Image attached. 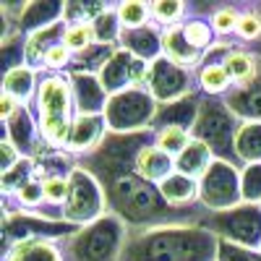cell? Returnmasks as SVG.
<instances>
[{
	"label": "cell",
	"mask_w": 261,
	"mask_h": 261,
	"mask_svg": "<svg viewBox=\"0 0 261 261\" xmlns=\"http://www.w3.org/2000/svg\"><path fill=\"white\" fill-rule=\"evenodd\" d=\"M65 0H29L16 18H13V29L18 34H34L39 29H47L53 24L65 21Z\"/></svg>",
	"instance_id": "15"
},
{
	"label": "cell",
	"mask_w": 261,
	"mask_h": 261,
	"mask_svg": "<svg viewBox=\"0 0 261 261\" xmlns=\"http://www.w3.org/2000/svg\"><path fill=\"white\" fill-rule=\"evenodd\" d=\"M186 16H188V6L180 3V0H154V3H151V21H154L160 29H170V27L183 24Z\"/></svg>",
	"instance_id": "36"
},
{
	"label": "cell",
	"mask_w": 261,
	"mask_h": 261,
	"mask_svg": "<svg viewBox=\"0 0 261 261\" xmlns=\"http://www.w3.org/2000/svg\"><path fill=\"white\" fill-rule=\"evenodd\" d=\"M199 204L206 212H227L238 204H243L241 167L232 162L214 160L212 167L199 180Z\"/></svg>",
	"instance_id": "11"
},
{
	"label": "cell",
	"mask_w": 261,
	"mask_h": 261,
	"mask_svg": "<svg viewBox=\"0 0 261 261\" xmlns=\"http://www.w3.org/2000/svg\"><path fill=\"white\" fill-rule=\"evenodd\" d=\"M172 172H175V160L170 154H165L160 146L149 144L139 154V162H136V175L139 178L154 183V186H162Z\"/></svg>",
	"instance_id": "23"
},
{
	"label": "cell",
	"mask_w": 261,
	"mask_h": 261,
	"mask_svg": "<svg viewBox=\"0 0 261 261\" xmlns=\"http://www.w3.org/2000/svg\"><path fill=\"white\" fill-rule=\"evenodd\" d=\"M146 89L157 99V105L183 99L193 92H199V86H196V71L180 68V65H175L172 60L160 58L154 63H149Z\"/></svg>",
	"instance_id": "12"
},
{
	"label": "cell",
	"mask_w": 261,
	"mask_h": 261,
	"mask_svg": "<svg viewBox=\"0 0 261 261\" xmlns=\"http://www.w3.org/2000/svg\"><path fill=\"white\" fill-rule=\"evenodd\" d=\"M162 58L172 60L180 68L188 71H199L204 63V53H199L196 47H191V42L183 34V24L162 29Z\"/></svg>",
	"instance_id": "21"
},
{
	"label": "cell",
	"mask_w": 261,
	"mask_h": 261,
	"mask_svg": "<svg viewBox=\"0 0 261 261\" xmlns=\"http://www.w3.org/2000/svg\"><path fill=\"white\" fill-rule=\"evenodd\" d=\"M217 261H261V251L220 241V248H217Z\"/></svg>",
	"instance_id": "42"
},
{
	"label": "cell",
	"mask_w": 261,
	"mask_h": 261,
	"mask_svg": "<svg viewBox=\"0 0 261 261\" xmlns=\"http://www.w3.org/2000/svg\"><path fill=\"white\" fill-rule=\"evenodd\" d=\"M39 89V71L32 65H18V68L3 73V94H11L24 107H34Z\"/></svg>",
	"instance_id": "22"
},
{
	"label": "cell",
	"mask_w": 261,
	"mask_h": 261,
	"mask_svg": "<svg viewBox=\"0 0 261 261\" xmlns=\"http://www.w3.org/2000/svg\"><path fill=\"white\" fill-rule=\"evenodd\" d=\"M76 115H105V107L110 94L105 92L99 76L94 73H68Z\"/></svg>",
	"instance_id": "17"
},
{
	"label": "cell",
	"mask_w": 261,
	"mask_h": 261,
	"mask_svg": "<svg viewBox=\"0 0 261 261\" xmlns=\"http://www.w3.org/2000/svg\"><path fill=\"white\" fill-rule=\"evenodd\" d=\"M212 162H214L212 149L199 139H191V144L175 157V172H183L193 180H201V175L212 167Z\"/></svg>",
	"instance_id": "27"
},
{
	"label": "cell",
	"mask_w": 261,
	"mask_h": 261,
	"mask_svg": "<svg viewBox=\"0 0 261 261\" xmlns=\"http://www.w3.org/2000/svg\"><path fill=\"white\" fill-rule=\"evenodd\" d=\"M146 76H149V65L141 63L139 58H134L128 50L118 47L113 53V58L107 60V65L99 73V81L105 86L107 94H118L125 89H136V86H144L146 89Z\"/></svg>",
	"instance_id": "13"
},
{
	"label": "cell",
	"mask_w": 261,
	"mask_h": 261,
	"mask_svg": "<svg viewBox=\"0 0 261 261\" xmlns=\"http://www.w3.org/2000/svg\"><path fill=\"white\" fill-rule=\"evenodd\" d=\"M65 29H68V24L65 21H60V24H53L47 29H39L34 34L27 37V65H32V68H42V60H45V55L63 42L65 37Z\"/></svg>",
	"instance_id": "26"
},
{
	"label": "cell",
	"mask_w": 261,
	"mask_h": 261,
	"mask_svg": "<svg viewBox=\"0 0 261 261\" xmlns=\"http://www.w3.org/2000/svg\"><path fill=\"white\" fill-rule=\"evenodd\" d=\"M201 102H204V94L193 92V94H188L183 99L160 105L154 125H151V128H154V130H160V128H186V130H193L196 118H199V110H201Z\"/></svg>",
	"instance_id": "18"
},
{
	"label": "cell",
	"mask_w": 261,
	"mask_h": 261,
	"mask_svg": "<svg viewBox=\"0 0 261 261\" xmlns=\"http://www.w3.org/2000/svg\"><path fill=\"white\" fill-rule=\"evenodd\" d=\"M160 193L165 201L175 209H196L199 204V180H193L183 172H172V175L160 186Z\"/></svg>",
	"instance_id": "25"
},
{
	"label": "cell",
	"mask_w": 261,
	"mask_h": 261,
	"mask_svg": "<svg viewBox=\"0 0 261 261\" xmlns=\"http://www.w3.org/2000/svg\"><path fill=\"white\" fill-rule=\"evenodd\" d=\"M209 24L217 34V39H227L232 34H238V24H241V11L235 6H217L209 16Z\"/></svg>",
	"instance_id": "38"
},
{
	"label": "cell",
	"mask_w": 261,
	"mask_h": 261,
	"mask_svg": "<svg viewBox=\"0 0 261 261\" xmlns=\"http://www.w3.org/2000/svg\"><path fill=\"white\" fill-rule=\"evenodd\" d=\"M123 50H128L134 58H139L141 63H154L162 58V29L157 24H149L141 29H128L120 37V45Z\"/></svg>",
	"instance_id": "20"
},
{
	"label": "cell",
	"mask_w": 261,
	"mask_h": 261,
	"mask_svg": "<svg viewBox=\"0 0 261 261\" xmlns=\"http://www.w3.org/2000/svg\"><path fill=\"white\" fill-rule=\"evenodd\" d=\"M220 238L204 225H160L128 230L120 261H217Z\"/></svg>",
	"instance_id": "2"
},
{
	"label": "cell",
	"mask_w": 261,
	"mask_h": 261,
	"mask_svg": "<svg viewBox=\"0 0 261 261\" xmlns=\"http://www.w3.org/2000/svg\"><path fill=\"white\" fill-rule=\"evenodd\" d=\"M241 188H243V201L261 204V165L241 167Z\"/></svg>",
	"instance_id": "41"
},
{
	"label": "cell",
	"mask_w": 261,
	"mask_h": 261,
	"mask_svg": "<svg viewBox=\"0 0 261 261\" xmlns=\"http://www.w3.org/2000/svg\"><path fill=\"white\" fill-rule=\"evenodd\" d=\"M128 238V225L107 212L97 222L79 227L60 243L63 261H120Z\"/></svg>",
	"instance_id": "5"
},
{
	"label": "cell",
	"mask_w": 261,
	"mask_h": 261,
	"mask_svg": "<svg viewBox=\"0 0 261 261\" xmlns=\"http://www.w3.org/2000/svg\"><path fill=\"white\" fill-rule=\"evenodd\" d=\"M0 63H3V73L27 65V34L13 32L6 42H0Z\"/></svg>",
	"instance_id": "37"
},
{
	"label": "cell",
	"mask_w": 261,
	"mask_h": 261,
	"mask_svg": "<svg viewBox=\"0 0 261 261\" xmlns=\"http://www.w3.org/2000/svg\"><path fill=\"white\" fill-rule=\"evenodd\" d=\"M196 86H199V92L204 97H212V99H225L235 89V84H232L230 73L225 71V65L217 60L201 63V68L196 71Z\"/></svg>",
	"instance_id": "24"
},
{
	"label": "cell",
	"mask_w": 261,
	"mask_h": 261,
	"mask_svg": "<svg viewBox=\"0 0 261 261\" xmlns=\"http://www.w3.org/2000/svg\"><path fill=\"white\" fill-rule=\"evenodd\" d=\"M68 201L63 206V220L71 225H92L107 212V191L105 186L84 167H73L68 175Z\"/></svg>",
	"instance_id": "9"
},
{
	"label": "cell",
	"mask_w": 261,
	"mask_h": 261,
	"mask_svg": "<svg viewBox=\"0 0 261 261\" xmlns=\"http://www.w3.org/2000/svg\"><path fill=\"white\" fill-rule=\"evenodd\" d=\"M149 144H154V130H144V134H113V130H107V136L92 154L79 160V167L89 170L102 186H110L113 180L136 172L139 154Z\"/></svg>",
	"instance_id": "4"
},
{
	"label": "cell",
	"mask_w": 261,
	"mask_h": 261,
	"mask_svg": "<svg viewBox=\"0 0 261 261\" xmlns=\"http://www.w3.org/2000/svg\"><path fill=\"white\" fill-rule=\"evenodd\" d=\"M235 154L241 167L261 165V123H241L235 136Z\"/></svg>",
	"instance_id": "31"
},
{
	"label": "cell",
	"mask_w": 261,
	"mask_h": 261,
	"mask_svg": "<svg viewBox=\"0 0 261 261\" xmlns=\"http://www.w3.org/2000/svg\"><path fill=\"white\" fill-rule=\"evenodd\" d=\"M220 241L261 251V204H238L227 212H206L201 222Z\"/></svg>",
	"instance_id": "8"
},
{
	"label": "cell",
	"mask_w": 261,
	"mask_h": 261,
	"mask_svg": "<svg viewBox=\"0 0 261 261\" xmlns=\"http://www.w3.org/2000/svg\"><path fill=\"white\" fill-rule=\"evenodd\" d=\"M34 118L39 125L42 146L53 154L65 151L71 125L76 118V105L68 73H39V89L34 99Z\"/></svg>",
	"instance_id": "3"
},
{
	"label": "cell",
	"mask_w": 261,
	"mask_h": 261,
	"mask_svg": "<svg viewBox=\"0 0 261 261\" xmlns=\"http://www.w3.org/2000/svg\"><path fill=\"white\" fill-rule=\"evenodd\" d=\"M92 29H94V39L97 45H110V47H118L120 45V37H123V24L118 18V11L115 6L107 3V8L92 21Z\"/></svg>",
	"instance_id": "32"
},
{
	"label": "cell",
	"mask_w": 261,
	"mask_h": 261,
	"mask_svg": "<svg viewBox=\"0 0 261 261\" xmlns=\"http://www.w3.org/2000/svg\"><path fill=\"white\" fill-rule=\"evenodd\" d=\"M21 160H24V154L8 141V139H0V175L8 170H13Z\"/></svg>",
	"instance_id": "44"
},
{
	"label": "cell",
	"mask_w": 261,
	"mask_h": 261,
	"mask_svg": "<svg viewBox=\"0 0 261 261\" xmlns=\"http://www.w3.org/2000/svg\"><path fill=\"white\" fill-rule=\"evenodd\" d=\"M79 230V225H71L65 220H53V217L37 214V212H3V248L8 251L13 243L21 241H55L63 243Z\"/></svg>",
	"instance_id": "10"
},
{
	"label": "cell",
	"mask_w": 261,
	"mask_h": 261,
	"mask_svg": "<svg viewBox=\"0 0 261 261\" xmlns=\"http://www.w3.org/2000/svg\"><path fill=\"white\" fill-rule=\"evenodd\" d=\"M115 11L123 24V32L154 24L151 21V3H144V0H123V3H115Z\"/></svg>",
	"instance_id": "35"
},
{
	"label": "cell",
	"mask_w": 261,
	"mask_h": 261,
	"mask_svg": "<svg viewBox=\"0 0 261 261\" xmlns=\"http://www.w3.org/2000/svg\"><path fill=\"white\" fill-rule=\"evenodd\" d=\"M258 63H261L258 55L246 53V50H241V47H230V50L225 53V58H222V65H225V71L230 73V79H232L235 86L248 84V81L258 73Z\"/></svg>",
	"instance_id": "30"
},
{
	"label": "cell",
	"mask_w": 261,
	"mask_h": 261,
	"mask_svg": "<svg viewBox=\"0 0 261 261\" xmlns=\"http://www.w3.org/2000/svg\"><path fill=\"white\" fill-rule=\"evenodd\" d=\"M238 39L243 42H253L261 37V13L253 11V8H246L241 11V24H238Z\"/></svg>",
	"instance_id": "43"
},
{
	"label": "cell",
	"mask_w": 261,
	"mask_h": 261,
	"mask_svg": "<svg viewBox=\"0 0 261 261\" xmlns=\"http://www.w3.org/2000/svg\"><path fill=\"white\" fill-rule=\"evenodd\" d=\"M63 45L68 47L73 55L89 50L92 45H97L94 39V29H92V21H79V24H68L65 29V37H63Z\"/></svg>",
	"instance_id": "40"
},
{
	"label": "cell",
	"mask_w": 261,
	"mask_h": 261,
	"mask_svg": "<svg viewBox=\"0 0 261 261\" xmlns=\"http://www.w3.org/2000/svg\"><path fill=\"white\" fill-rule=\"evenodd\" d=\"M238 128H241V120L232 115V110L225 105V99H212L204 97L201 102V110L199 118H196V125L191 130L193 139L204 141L214 160H222V162H232L241 167L235 154V136H238Z\"/></svg>",
	"instance_id": "6"
},
{
	"label": "cell",
	"mask_w": 261,
	"mask_h": 261,
	"mask_svg": "<svg viewBox=\"0 0 261 261\" xmlns=\"http://www.w3.org/2000/svg\"><path fill=\"white\" fill-rule=\"evenodd\" d=\"M183 34L191 42V47H196L204 55L217 45V42H220L217 34H214V29H212V24H209V16H201L199 11H193L191 6H188V16L183 21Z\"/></svg>",
	"instance_id": "29"
},
{
	"label": "cell",
	"mask_w": 261,
	"mask_h": 261,
	"mask_svg": "<svg viewBox=\"0 0 261 261\" xmlns=\"http://www.w3.org/2000/svg\"><path fill=\"white\" fill-rule=\"evenodd\" d=\"M157 110H160L157 99L144 86L118 92L107 99V107H105L107 130H113V134H144V130H154L151 125H154Z\"/></svg>",
	"instance_id": "7"
},
{
	"label": "cell",
	"mask_w": 261,
	"mask_h": 261,
	"mask_svg": "<svg viewBox=\"0 0 261 261\" xmlns=\"http://www.w3.org/2000/svg\"><path fill=\"white\" fill-rule=\"evenodd\" d=\"M191 139H193L191 130H186V128H160V130H154V146H160L172 160L191 144Z\"/></svg>",
	"instance_id": "39"
},
{
	"label": "cell",
	"mask_w": 261,
	"mask_h": 261,
	"mask_svg": "<svg viewBox=\"0 0 261 261\" xmlns=\"http://www.w3.org/2000/svg\"><path fill=\"white\" fill-rule=\"evenodd\" d=\"M21 107H24V105H21L18 99H13L11 94H0V118H3V123L11 120Z\"/></svg>",
	"instance_id": "45"
},
{
	"label": "cell",
	"mask_w": 261,
	"mask_h": 261,
	"mask_svg": "<svg viewBox=\"0 0 261 261\" xmlns=\"http://www.w3.org/2000/svg\"><path fill=\"white\" fill-rule=\"evenodd\" d=\"M107 136V120L105 115H76L68 141H65V154H71L76 162L84 160L86 154L102 144V139Z\"/></svg>",
	"instance_id": "14"
},
{
	"label": "cell",
	"mask_w": 261,
	"mask_h": 261,
	"mask_svg": "<svg viewBox=\"0 0 261 261\" xmlns=\"http://www.w3.org/2000/svg\"><path fill=\"white\" fill-rule=\"evenodd\" d=\"M225 105L232 110V115L241 123H261V63H258V73L225 97Z\"/></svg>",
	"instance_id": "19"
},
{
	"label": "cell",
	"mask_w": 261,
	"mask_h": 261,
	"mask_svg": "<svg viewBox=\"0 0 261 261\" xmlns=\"http://www.w3.org/2000/svg\"><path fill=\"white\" fill-rule=\"evenodd\" d=\"M115 50L118 47H110V45H92L89 50L73 55V63H71L68 73H94V76H99Z\"/></svg>",
	"instance_id": "33"
},
{
	"label": "cell",
	"mask_w": 261,
	"mask_h": 261,
	"mask_svg": "<svg viewBox=\"0 0 261 261\" xmlns=\"http://www.w3.org/2000/svg\"><path fill=\"white\" fill-rule=\"evenodd\" d=\"M107 191V209L110 214L120 217L128 230L160 227V225H196L206 214L204 206L196 209H175L165 201L160 186L139 178L136 172L123 175L105 186Z\"/></svg>",
	"instance_id": "1"
},
{
	"label": "cell",
	"mask_w": 261,
	"mask_h": 261,
	"mask_svg": "<svg viewBox=\"0 0 261 261\" xmlns=\"http://www.w3.org/2000/svg\"><path fill=\"white\" fill-rule=\"evenodd\" d=\"M3 261H63V251L55 241H21L3 253Z\"/></svg>",
	"instance_id": "28"
},
{
	"label": "cell",
	"mask_w": 261,
	"mask_h": 261,
	"mask_svg": "<svg viewBox=\"0 0 261 261\" xmlns=\"http://www.w3.org/2000/svg\"><path fill=\"white\" fill-rule=\"evenodd\" d=\"M3 139H8L24 157L37 160L42 139H39V125H37V118H34L32 107H21L11 120L3 123Z\"/></svg>",
	"instance_id": "16"
},
{
	"label": "cell",
	"mask_w": 261,
	"mask_h": 261,
	"mask_svg": "<svg viewBox=\"0 0 261 261\" xmlns=\"http://www.w3.org/2000/svg\"><path fill=\"white\" fill-rule=\"evenodd\" d=\"M68 175L65 172H47L42 178V196H45V206H42L37 214H47L45 209H60L63 214V206L68 201Z\"/></svg>",
	"instance_id": "34"
}]
</instances>
